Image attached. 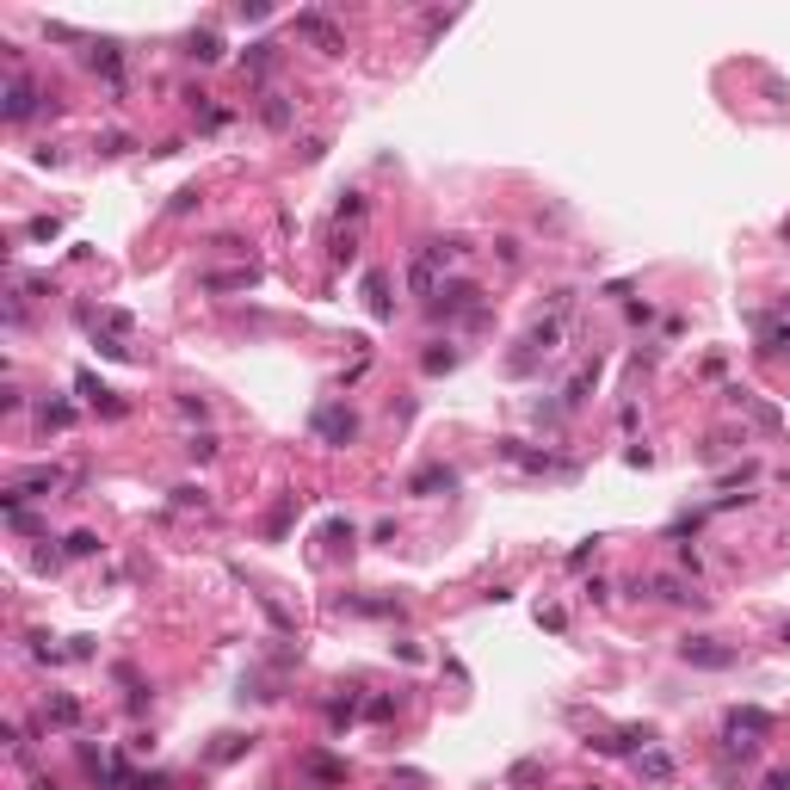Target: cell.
<instances>
[{"mask_svg":"<svg viewBox=\"0 0 790 790\" xmlns=\"http://www.w3.org/2000/svg\"><path fill=\"white\" fill-rule=\"evenodd\" d=\"M451 482H457L451 470H420L414 476V494H433V488H451Z\"/></svg>","mask_w":790,"mask_h":790,"instance_id":"9","label":"cell"},{"mask_svg":"<svg viewBox=\"0 0 790 790\" xmlns=\"http://www.w3.org/2000/svg\"><path fill=\"white\" fill-rule=\"evenodd\" d=\"M204 284H210V291H241V284H254V266H247V272H210Z\"/></svg>","mask_w":790,"mask_h":790,"instance_id":"8","label":"cell"},{"mask_svg":"<svg viewBox=\"0 0 790 790\" xmlns=\"http://www.w3.org/2000/svg\"><path fill=\"white\" fill-rule=\"evenodd\" d=\"M636 766H642V778H655V784H661V778H673V760H667V753H661V747H649V753H636Z\"/></svg>","mask_w":790,"mask_h":790,"instance_id":"6","label":"cell"},{"mask_svg":"<svg viewBox=\"0 0 790 790\" xmlns=\"http://www.w3.org/2000/svg\"><path fill=\"white\" fill-rule=\"evenodd\" d=\"M284 118H291V112H284V99H278V93H272V99H266V124H272V130H278V124H284Z\"/></svg>","mask_w":790,"mask_h":790,"instance_id":"16","label":"cell"},{"mask_svg":"<svg viewBox=\"0 0 790 790\" xmlns=\"http://www.w3.org/2000/svg\"><path fill=\"white\" fill-rule=\"evenodd\" d=\"M93 68H99L105 81H118V50H93Z\"/></svg>","mask_w":790,"mask_h":790,"instance_id":"13","label":"cell"},{"mask_svg":"<svg viewBox=\"0 0 790 790\" xmlns=\"http://www.w3.org/2000/svg\"><path fill=\"white\" fill-rule=\"evenodd\" d=\"M192 56H198V62H217V56H223L217 31H198V38H192Z\"/></svg>","mask_w":790,"mask_h":790,"instance_id":"10","label":"cell"},{"mask_svg":"<svg viewBox=\"0 0 790 790\" xmlns=\"http://www.w3.org/2000/svg\"><path fill=\"white\" fill-rule=\"evenodd\" d=\"M365 297H371V315H389V297H383V278L377 272L365 278Z\"/></svg>","mask_w":790,"mask_h":790,"instance_id":"12","label":"cell"},{"mask_svg":"<svg viewBox=\"0 0 790 790\" xmlns=\"http://www.w3.org/2000/svg\"><path fill=\"white\" fill-rule=\"evenodd\" d=\"M0 112H7V124H25L31 112H38V87H31L25 75H13L7 81V105H0Z\"/></svg>","mask_w":790,"mask_h":790,"instance_id":"3","label":"cell"},{"mask_svg":"<svg viewBox=\"0 0 790 790\" xmlns=\"http://www.w3.org/2000/svg\"><path fill=\"white\" fill-rule=\"evenodd\" d=\"M38 420H44V426H68V420H75V408H68V402H44Z\"/></svg>","mask_w":790,"mask_h":790,"instance_id":"11","label":"cell"},{"mask_svg":"<svg viewBox=\"0 0 790 790\" xmlns=\"http://www.w3.org/2000/svg\"><path fill=\"white\" fill-rule=\"evenodd\" d=\"M50 723H56V729H75V723H81V704H75V698H50Z\"/></svg>","mask_w":790,"mask_h":790,"instance_id":"7","label":"cell"},{"mask_svg":"<svg viewBox=\"0 0 790 790\" xmlns=\"http://www.w3.org/2000/svg\"><path fill=\"white\" fill-rule=\"evenodd\" d=\"M766 729H772L766 710H735V716H729V735H766Z\"/></svg>","mask_w":790,"mask_h":790,"instance_id":"5","label":"cell"},{"mask_svg":"<svg viewBox=\"0 0 790 790\" xmlns=\"http://www.w3.org/2000/svg\"><path fill=\"white\" fill-rule=\"evenodd\" d=\"M766 340H772L778 352H790V321H766Z\"/></svg>","mask_w":790,"mask_h":790,"instance_id":"15","label":"cell"},{"mask_svg":"<svg viewBox=\"0 0 790 790\" xmlns=\"http://www.w3.org/2000/svg\"><path fill=\"white\" fill-rule=\"evenodd\" d=\"M679 655H686L692 667H729V661H735V649H723L716 636H692V642H679Z\"/></svg>","mask_w":790,"mask_h":790,"instance_id":"2","label":"cell"},{"mask_svg":"<svg viewBox=\"0 0 790 790\" xmlns=\"http://www.w3.org/2000/svg\"><path fill=\"white\" fill-rule=\"evenodd\" d=\"M297 31H303V38H315L321 50H346V38H340V31H334L328 19H321V13H303V19H297Z\"/></svg>","mask_w":790,"mask_h":790,"instance_id":"4","label":"cell"},{"mask_svg":"<svg viewBox=\"0 0 790 790\" xmlns=\"http://www.w3.org/2000/svg\"><path fill=\"white\" fill-rule=\"evenodd\" d=\"M315 433L328 439V445H352V439H358V414H352V408H321V414H315Z\"/></svg>","mask_w":790,"mask_h":790,"instance_id":"1","label":"cell"},{"mask_svg":"<svg viewBox=\"0 0 790 790\" xmlns=\"http://www.w3.org/2000/svg\"><path fill=\"white\" fill-rule=\"evenodd\" d=\"M93 550H99L93 531H75V537H68V556H93Z\"/></svg>","mask_w":790,"mask_h":790,"instance_id":"14","label":"cell"}]
</instances>
